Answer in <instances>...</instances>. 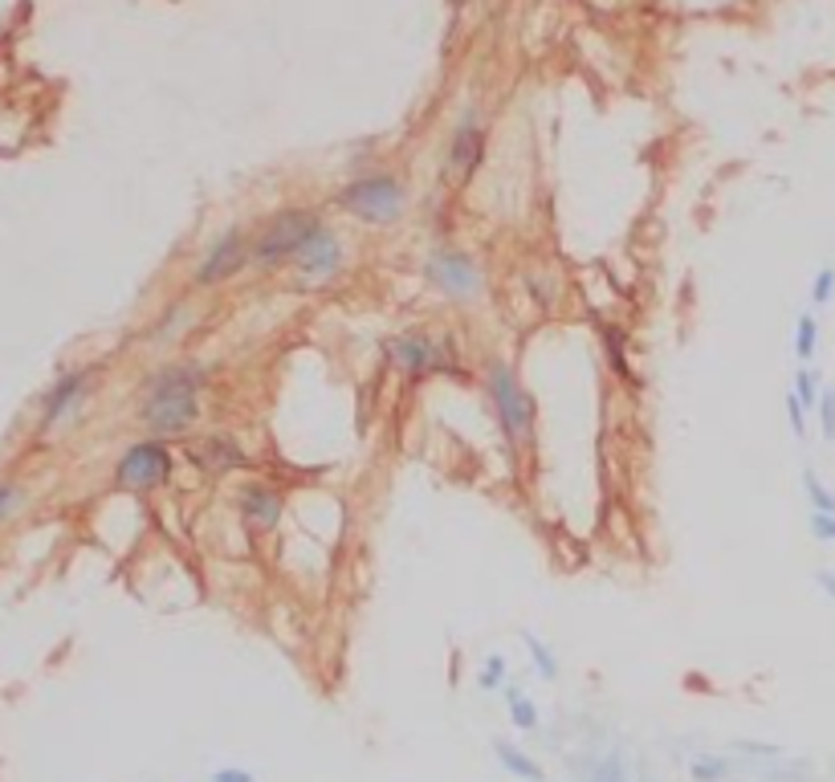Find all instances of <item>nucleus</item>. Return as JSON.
<instances>
[{
  "instance_id": "1",
  "label": "nucleus",
  "mask_w": 835,
  "mask_h": 782,
  "mask_svg": "<svg viewBox=\"0 0 835 782\" xmlns=\"http://www.w3.org/2000/svg\"><path fill=\"white\" fill-rule=\"evenodd\" d=\"M200 388L204 368H167L147 380L144 403H139V420H144L159 440L179 437L200 420Z\"/></svg>"
},
{
  "instance_id": "2",
  "label": "nucleus",
  "mask_w": 835,
  "mask_h": 782,
  "mask_svg": "<svg viewBox=\"0 0 835 782\" xmlns=\"http://www.w3.org/2000/svg\"><path fill=\"white\" fill-rule=\"evenodd\" d=\"M318 228H323V221H318L311 208H294V213L274 216V221L265 225L262 237L253 241V265L274 270V265H282V261H294L302 245H306Z\"/></svg>"
},
{
  "instance_id": "3",
  "label": "nucleus",
  "mask_w": 835,
  "mask_h": 782,
  "mask_svg": "<svg viewBox=\"0 0 835 782\" xmlns=\"http://www.w3.org/2000/svg\"><path fill=\"white\" fill-rule=\"evenodd\" d=\"M338 201H343L346 213H355L358 221H367V225H392V221H400L404 216V188H400V179L392 176H363V179H351L343 192H338Z\"/></svg>"
},
{
  "instance_id": "4",
  "label": "nucleus",
  "mask_w": 835,
  "mask_h": 782,
  "mask_svg": "<svg viewBox=\"0 0 835 782\" xmlns=\"http://www.w3.org/2000/svg\"><path fill=\"white\" fill-rule=\"evenodd\" d=\"M490 395L510 444H525V440L534 437V400L518 388V380H513V371L505 363H493L490 368Z\"/></svg>"
},
{
  "instance_id": "5",
  "label": "nucleus",
  "mask_w": 835,
  "mask_h": 782,
  "mask_svg": "<svg viewBox=\"0 0 835 782\" xmlns=\"http://www.w3.org/2000/svg\"><path fill=\"white\" fill-rule=\"evenodd\" d=\"M383 355L392 359L395 368H404L407 375H432V371H456V346L453 339L432 343L429 334H400L383 343Z\"/></svg>"
},
{
  "instance_id": "6",
  "label": "nucleus",
  "mask_w": 835,
  "mask_h": 782,
  "mask_svg": "<svg viewBox=\"0 0 835 782\" xmlns=\"http://www.w3.org/2000/svg\"><path fill=\"white\" fill-rule=\"evenodd\" d=\"M424 277H429V285H436L444 297H456V302H469V297H478V290H481L478 265L461 250H432L429 261H424Z\"/></svg>"
},
{
  "instance_id": "7",
  "label": "nucleus",
  "mask_w": 835,
  "mask_h": 782,
  "mask_svg": "<svg viewBox=\"0 0 835 782\" xmlns=\"http://www.w3.org/2000/svg\"><path fill=\"white\" fill-rule=\"evenodd\" d=\"M167 477H171V449L164 440H144V444L127 449L115 469V481L122 489H156Z\"/></svg>"
},
{
  "instance_id": "8",
  "label": "nucleus",
  "mask_w": 835,
  "mask_h": 782,
  "mask_svg": "<svg viewBox=\"0 0 835 782\" xmlns=\"http://www.w3.org/2000/svg\"><path fill=\"white\" fill-rule=\"evenodd\" d=\"M253 261V245L245 241V228H228L225 237L216 241L213 250L204 253L200 270H196V285H220L233 273H240Z\"/></svg>"
},
{
  "instance_id": "9",
  "label": "nucleus",
  "mask_w": 835,
  "mask_h": 782,
  "mask_svg": "<svg viewBox=\"0 0 835 782\" xmlns=\"http://www.w3.org/2000/svg\"><path fill=\"white\" fill-rule=\"evenodd\" d=\"M294 270H298L306 282H331L334 273L343 270V245L334 237V228L323 225L306 245H302L298 257H294Z\"/></svg>"
},
{
  "instance_id": "10",
  "label": "nucleus",
  "mask_w": 835,
  "mask_h": 782,
  "mask_svg": "<svg viewBox=\"0 0 835 782\" xmlns=\"http://www.w3.org/2000/svg\"><path fill=\"white\" fill-rule=\"evenodd\" d=\"M86 388H90V371H66L46 395V408H41V428H58L61 420H70L73 408L82 403Z\"/></svg>"
},
{
  "instance_id": "11",
  "label": "nucleus",
  "mask_w": 835,
  "mask_h": 782,
  "mask_svg": "<svg viewBox=\"0 0 835 782\" xmlns=\"http://www.w3.org/2000/svg\"><path fill=\"white\" fill-rule=\"evenodd\" d=\"M481 159H485V130L473 119H465L456 127L453 147H449V172H453L456 179H469L481 167Z\"/></svg>"
},
{
  "instance_id": "12",
  "label": "nucleus",
  "mask_w": 835,
  "mask_h": 782,
  "mask_svg": "<svg viewBox=\"0 0 835 782\" xmlns=\"http://www.w3.org/2000/svg\"><path fill=\"white\" fill-rule=\"evenodd\" d=\"M191 461L200 465L204 473H237V469H249V457L225 437H208L191 449Z\"/></svg>"
},
{
  "instance_id": "13",
  "label": "nucleus",
  "mask_w": 835,
  "mask_h": 782,
  "mask_svg": "<svg viewBox=\"0 0 835 782\" xmlns=\"http://www.w3.org/2000/svg\"><path fill=\"white\" fill-rule=\"evenodd\" d=\"M240 514H245V521L249 526H257V530H274L277 518H282V498H277L269 486H245L240 489Z\"/></svg>"
},
{
  "instance_id": "14",
  "label": "nucleus",
  "mask_w": 835,
  "mask_h": 782,
  "mask_svg": "<svg viewBox=\"0 0 835 782\" xmlns=\"http://www.w3.org/2000/svg\"><path fill=\"white\" fill-rule=\"evenodd\" d=\"M493 754H498L501 762V771L513 774V779H522V782H547V771L538 766L525 750H518L513 742H493Z\"/></svg>"
},
{
  "instance_id": "15",
  "label": "nucleus",
  "mask_w": 835,
  "mask_h": 782,
  "mask_svg": "<svg viewBox=\"0 0 835 782\" xmlns=\"http://www.w3.org/2000/svg\"><path fill=\"white\" fill-rule=\"evenodd\" d=\"M505 705H510V722L518 725L522 734L538 730V722H542V717H538V705H534L530 697H525V693H518V688L505 685Z\"/></svg>"
},
{
  "instance_id": "16",
  "label": "nucleus",
  "mask_w": 835,
  "mask_h": 782,
  "mask_svg": "<svg viewBox=\"0 0 835 782\" xmlns=\"http://www.w3.org/2000/svg\"><path fill=\"white\" fill-rule=\"evenodd\" d=\"M583 782H632V774H628V762H623L616 750H608L603 759H596L591 766H587Z\"/></svg>"
},
{
  "instance_id": "17",
  "label": "nucleus",
  "mask_w": 835,
  "mask_h": 782,
  "mask_svg": "<svg viewBox=\"0 0 835 782\" xmlns=\"http://www.w3.org/2000/svg\"><path fill=\"white\" fill-rule=\"evenodd\" d=\"M815 346H819V319L815 314H799V322H795V355L803 359V368L815 359Z\"/></svg>"
},
{
  "instance_id": "18",
  "label": "nucleus",
  "mask_w": 835,
  "mask_h": 782,
  "mask_svg": "<svg viewBox=\"0 0 835 782\" xmlns=\"http://www.w3.org/2000/svg\"><path fill=\"white\" fill-rule=\"evenodd\" d=\"M689 779L692 782H726L729 779V762L714 759V754H701V759L689 762Z\"/></svg>"
},
{
  "instance_id": "19",
  "label": "nucleus",
  "mask_w": 835,
  "mask_h": 782,
  "mask_svg": "<svg viewBox=\"0 0 835 782\" xmlns=\"http://www.w3.org/2000/svg\"><path fill=\"white\" fill-rule=\"evenodd\" d=\"M795 395H799V403L807 408V412H815V408H819V395H824V388H819V371L799 368V375H795Z\"/></svg>"
},
{
  "instance_id": "20",
  "label": "nucleus",
  "mask_w": 835,
  "mask_h": 782,
  "mask_svg": "<svg viewBox=\"0 0 835 782\" xmlns=\"http://www.w3.org/2000/svg\"><path fill=\"white\" fill-rule=\"evenodd\" d=\"M525 652H530V661H534V668H538V676H542V681H554V676H559V661H554V652L538 641V636H525Z\"/></svg>"
},
{
  "instance_id": "21",
  "label": "nucleus",
  "mask_w": 835,
  "mask_h": 782,
  "mask_svg": "<svg viewBox=\"0 0 835 782\" xmlns=\"http://www.w3.org/2000/svg\"><path fill=\"white\" fill-rule=\"evenodd\" d=\"M803 489H807V498H812V510L835 514V493L824 486V481H819V473H815V469H807V473H803Z\"/></svg>"
},
{
  "instance_id": "22",
  "label": "nucleus",
  "mask_w": 835,
  "mask_h": 782,
  "mask_svg": "<svg viewBox=\"0 0 835 782\" xmlns=\"http://www.w3.org/2000/svg\"><path fill=\"white\" fill-rule=\"evenodd\" d=\"M835 297V270L832 265H824V270L815 273V282H812V306H827Z\"/></svg>"
},
{
  "instance_id": "23",
  "label": "nucleus",
  "mask_w": 835,
  "mask_h": 782,
  "mask_svg": "<svg viewBox=\"0 0 835 782\" xmlns=\"http://www.w3.org/2000/svg\"><path fill=\"white\" fill-rule=\"evenodd\" d=\"M478 685L485 688V693H493V688H505V656H490V664L481 668Z\"/></svg>"
},
{
  "instance_id": "24",
  "label": "nucleus",
  "mask_w": 835,
  "mask_h": 782,
  "mask_svg": "<svg viewBox=\"0 0 835 782\" xmlns=\"http://www.w3.org/2000/svg\"><path fill=\"white\" fill-rule=\"evenodd\" d=\"M815 412H819V432H824V440H835V388H824Z\"/></svg>"
},
{
  "instance_id": "25",
  "label": "nucleus",
  "mask_w": 835,
  "mask_h": 782,
  "mask_svg": "<svg viewBox=\"0 0 835 782\" xmlns=\"http://www.w3.org/2000/svg\"><path fill=\"white\" fill-rule=\"evenodd\" d=\"M24 506V489H17V486H0V526L12 518V514L21 510Z\"/></svg>"
},
{
  "instance_id": "26",
  "label": "nucleus",
  "mask_w": 835,
  "mask_h": 782,
  "mask_svg": "<svg viewBox=\"0 0 835 782\" xmlns=\"http://www.w3.org/2000/svg\"><path fill=\"white\" fill-rule=\"evenodd\" d=\"M787 416H790V428H795V437H807V408L799 403V395H795V391L787 395Z\"/></svg>"
},
{
  "instance_id": "27",
  "label": "nucleus",
  "mask_w": 835,
  "mask_h": 782,
  "mask_svg": "<svg viewBox=\"0 0 835 782\" xmlns=\"http://www.w3.org/2000/svg\"><path fill=\"white\" fill-rule=\"evenodd\" d=\"M812 534L819 538V542H835V514L812 510Z\"/></svg>"
},
{
  "instance_id": "28",
  "label": "nucleus",
  "mask_w": 835,
  "mask_h": 782,
  "mask_svg": "<svg viewBox=\"0 0 835 782\" xmlns=\"http://www.w3.org/2000/svg\"><path fill=\"white\" fill-rule=\"evenodd\" d=\"M208 782H257V774L240 771V766H220V771H213Z\"/></svg>"
},
{
  "instance_id": "29",
  "label": "nucleus",
  "mask_w": 835,
  "mask_h": 782,
  "mask_svg": "<svg viewBox=\"0 0 835 782\" xmlns=\"http://www.w3.org/2000/svg\"><path fill=\"white\" fill-rule=\"evenodd\" d=\"M815 583H819V592H824L827 599L835 604V570H819V575H815Z\"/></svg>"
},
{
  "instance_id": "30",
  "label": "nucleus",
  "mask_w": 835,
  "mask_h": 782,
  "mask_svg": "<svg viewBox=\"0 0 835 782\" xmlns=\"http://www.w3.org/2000/svg\"><path fill=\"white\" fill-rule=\"evenodd\" d=\"M453 4H465V0H453Z\"/></svg>"
}]
</instances>
